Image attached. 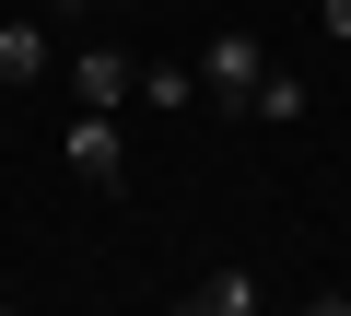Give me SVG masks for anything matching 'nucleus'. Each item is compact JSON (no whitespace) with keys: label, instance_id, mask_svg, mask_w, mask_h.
Returning a JSON list of instances; mask_svg holds the SVG:
<instances>
[{"label":"nucleus","instance_id":"nucleus-3","mask_svg":"<svg viewBox=\"0 0 351 316\" xmlns=\"http://www.w3.org/2000/svg\"><path fill=\"white\" fill-rule=\"evenodd\" d=\"M36 82H59V36L36 12H12L0 24V94H36Z\"/></svg>","mask_w":351,"mask_h":316},{"label":"nucleus","instance_id":"nucleus-9","mask_svg":"<svg viewBox=\"0 0 351 316\" xmlns=\"http://www.w3.org/2000/svg\"><path fill=\"white\" fill-rule=\"evenodd\" d=\"M47 12H59V24H71V12H94V0H47Z\"/></svg>","mask_w":351,"mask_h":316},{"label":"nucleus","instance_id":"nucleus-4","mask_svg":"<svg viewBox=\"0 0 351 316\" xmlns=\"http://www.w3.org/2000/svg\"><path fill=\"white\" fill-rule=\"evenodd\" d=\"M59 71H71L82 106H129V94H141V59H129V47H71Z\"/></svg>","mask_w":351,"mask_h":316},{"label":"nucleus","instance_id":"nucleus-7","mask_svg":"<svg viewBox=\"0 0 351 316\" xmlns=\"http://www.w3.org/2000/svg\"><path fill=\"white\" fill-rule=\"evenodd\" d=\"M141 106H164V117L199 106V71H188V59H141Z\"/></svg>","mask_w":351,"mask_h":316},{"label":"nucleus","instance_id":"nucleus-8","mask_svg":"<svg viewBox=\"0 0 351 316\" xmlns=\"http://www.w3.org/2000/svg\"><path fill=\"white\" fill-rule=\"evenodd\" d=\"M316 36H339V47H351V0H316Z\"/></svg>","mask_w":351,"mask_h":316},{"label":"nucleus","instance_id":"nucleus-6","mask_svg":"<svg viewBox=\"0 0 351 316\" xmlns=\"http://www.w3.org/2000/svg\"><path fill=\"white\" fill-rule=\"evenodd\" d=\"M246 117L293 129V117H304V71H258V82H246Z\"/></svg>","mask_w":351,"mask_h":316},{"label":"nucleus","instance_id":"nucleus-5","mask_svg":"<svg viewBox=\"0 0 351 316\" xmlns=\"http://www.w3.org/2000/svg\"><path fill=\"white\" fill-rule=\"evenodd\" d=\"M176 304H188V316H258V304H269V281H246V269H211V281H188Z\"/></svg>","mask_w":351,"mask_h":316},{"label":"nucleus","instance_id":"nucleus-1","mask_svg":"<svg viewBox=\"0 0 351 316\" xmlns=\"http://www.w3.org/2000/svg\"><path fill=\"white\" fill-rule=\"evenodd\" d=\"M188 71H199V106H223V117H246V82L269 71V47H258V36H211V47H199Z\"/></svg>","mask_w":351,"mask_h":316},{"label":"nucleus","instance_id":"nucleus-2","mask_svg":"<svg viewBox=\"0 0 351 316\" xmlns=\"http://www.w3.org/2000/svg\"><path fill=\"white\" fill-rule=\"evenodd\" d=\"M71 176H82V188H129V141H117V106H82V117H71Z\"/></svg>","mask_w":351,"mask_h":316}]
</instances>
